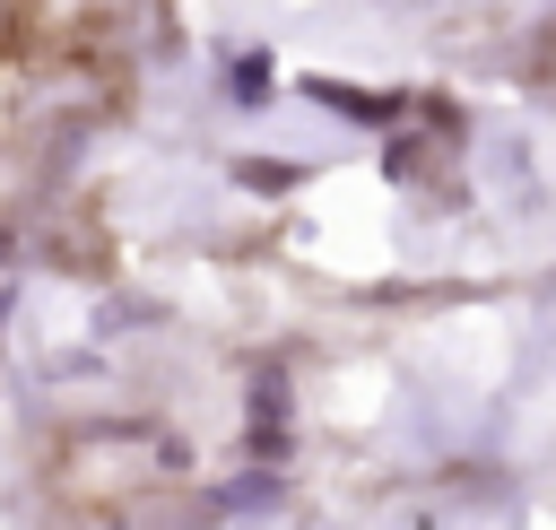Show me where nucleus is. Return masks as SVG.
<instances>
[{
  "mask_svg": "<svg viewBox=\"0 0 556 530\" xmlns=\"http://www.w3.org/2000/svg\"><path fill=\"white\" fill-rule=\"evenodd\" d=\"M243 182H261V191H278V182H295V165H269V156H252V165H243Z\"/></svg>",
  "mask_w": 556,
  "mask_h": 530,
  "instance_id": "nucleus-2",
  "label": "nucleus"
},
{
  "mask_svg": "<svg viewBox=\"0 0 556 530\" xmlns=\"http://www.w3.org/2000/svg\"><path fill=\"white\" fill-rule=\"evenodd\" d=\"M313 96H321L330 113H356V122H382V113H391V96H374V87H339V78H313Z\"/></svg>",
  "mask_w": 556,
  "mask_h": 530,
  "instance_id": "nucleus-1",
  "label": "nucleus"
}]
</instances>
